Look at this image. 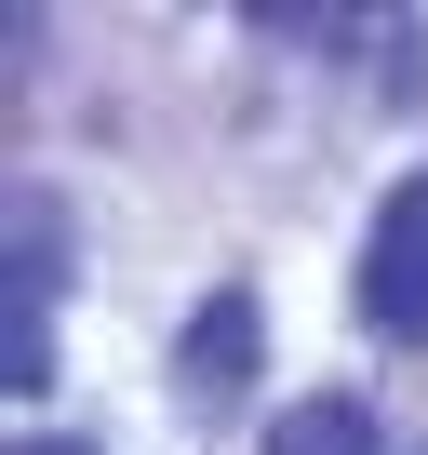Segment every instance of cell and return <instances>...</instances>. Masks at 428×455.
Instances as JSON below:
<instances>
[{
	"label": "cell",
	"mask_w": 428,
	"mask_h": 455,
	"mask_svg": "<svg viewBox=\"0 0 428 455\" xmlns=\"http://www.w3.org/2000/svg\"><path fill=\"white\" fill-rule=\"evenodd\" d=\"M255 362H268V308H255L242 282L187 308V335H174V375H187V388H242Z\"/></svg>",
	"instance_id": "obj_2"
},
{
	"label": "cell",
	"mask_w": 428,
	"mask_h": 455,
	"mask_svg": "<svg viewBox=\"0 0 428 455\" xmlns=\"http://www.w3.org/2000/svg\"><path fill=\"white\" fill-rule=\"evenodd\" d=\"M268 455H388V442H375V402L321 388V402H295V415L268 428Z\"/></svg>",
	"instance_id": "obj_3"
},
{
	"label": "cell",
	"mask_w": 428,
	"mask_h": 455,
	"mask_svg": "<svg viewBox=\"0 0 428 455\" xmlns=\"http://www.w3.org/2000/svg\"><path fill=\"white\" fill-rule=\"evenodd\" d=\"M361 322L388 348H428V161L375 201V242H361Z\"/></svg>",
	"instance_id": "obj_1"
},
{
	"label": "cell",
	"mask_w": 428,
	"mask_h": 455,
	"mask_svg": "<svg viewBox=\"0 0 428 455\" xmlns=\"http://www.w3.org/2000/svg\"><path fill=\"white\" fill-rule=\"evenodd\" d=\"M14 455H94V442H14Z\"/></svg>",
	"instance_id": "obj_4"
}]
</instances>
